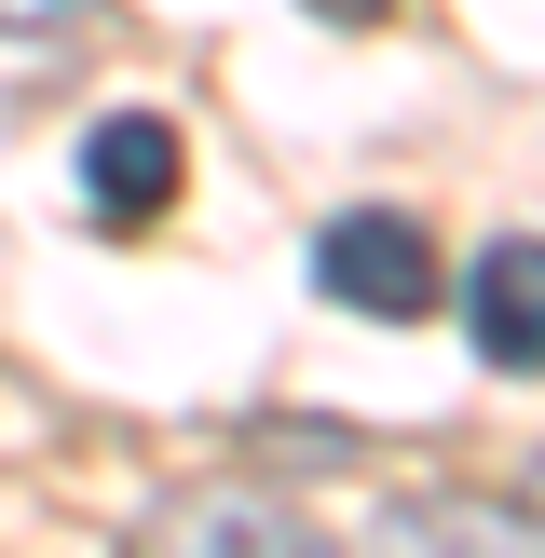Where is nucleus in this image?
Wrapping results in <instances>:
<instances>
[{
  "label": "nucleus",
  "instance_id": "1",
  "mask_svg": "<svg viewBox=\"0 0 545 558\" xmlns=\"http://www.w3.org/2000/svg\"><path fill=\"white\" fill-rule=\"evenodd\" d=\"M314 287L396 327V314H423V300H436V245H423V218L354 205V218H327V232H314Z\"/></svg>",
  "mask_w": 545,
  "mask_h": 558
},
{
  "label": "nucleus",
  "instance_id": "2",
  "mask_svg": "<svg viewBox=\"0 0 545 558\" xmlns=\"http://www.w3.org/2000/svg\"><path fill=\"white\" fill-rule=\"evenodd\" d=\"M463 341H477V368L545 381V245L532 232H505L477 272H463Z\"/></svg>",
  "mask_w": 545,
  "mask_h": 558
},
{
  "label": "nucleus",
  "instance_id": "3",
  "mask_svg": "<svg viewBox=\"0 0 545 558\" xmlns=\"http://www.w3.org/2000/svg\"><path fill=\"white\" fill-rule=\"evenodd\" d=\"M178 178H191V150H178V123H164V109H109V123L82 136V191H96L109 232L164 218V205H178Z\"/></svg>",
  "mask_w": 545,
  "mask_h": 558
},
{
  "label": "nucleus",
  "instance_id": "4",
  "mask_svg": "<svg viewBox=\"0 0 545 558\" xmlns=\"http://www.w3.org/2000/svg\"><path fill=\"white\" fill-rule=\"evenodd\" d=\"M150 545H191V558H245V545H272V558H287V545H314V518H300L287 505V490H272V463H259V490H164V505H150Z\"/></svg>",
  "mask_w": 545,
  "mask_h": 558
},
{
  "label": "nucleus",
  "instance_id": "5",
  "mask_svg": "<svg viewBox=\"0 0 545 558\" xmlns=\"http://www.w3.org/2000/svg\"><path fill=\"white\" fill-rule=\"evenodd\" d=\"M259 463H300L314 477V463H354V436L341 423H259Z\"/></svg>",
  "mask_w": 545,
  "mask_h": 558
},
{
  "label": "nucleus",
  "instance_id": "6",
  "mask_svg": "<svg viewBox=\"0 0 545 558\" xmlns=\"http://www.w3.org/2000/svg\"><path fill=\"white\" fill-rule=\"evenodd\" d=\"M55 27H82V0H0V41H55Z\"/></svg>",
  "mask_w": 545,
  "mask_h": 558
},
{
  "label": "nucleus",
  "instance_id": "7",
  "mask_svg": "<svg viewBox=\"0 0 545 558\" xmlns=\"http://www.w3.org/2000/svg\"><path fill=\"white\" fill-rule=\"evenodd\" d=\"M505 505H518V518L545 532V463H518V490H505Z\"/></svg>",
  "mask_w": 545,
  "mask_h": 558
},
{
  "label": "nucleus",
  "instance_id": "8",
  "mask_svg": "<svg viewBox=\"0 0 545 558\" xmlns=\"http://www.w3.org/2000/svg\"><path fill=\"white\" fill-rule=\"evenodd\" d=\"M314 14H327V27H368V14H382V0H314Z\"/></svg>",
  "mask_w": 545,
  "mask_h": 558
}]
</instances>
